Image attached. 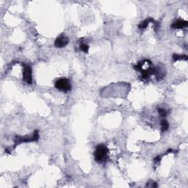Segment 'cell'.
<instances>
[{"instance_id":"6da1fadb","label":"cell","mask_w":188,"mask_h":188,"mask_svg":"<svg viewBox=\"0 0 188 188\" xmlns=\"http://www.w3.org/2000/svg\"><path fill=\"white\" fill-rule=\"evenodd\" d=\"M109 150L107 147L104 144L97 145L94 151V159L98 163H103L106 162L108 159Z\"/></svg>"},{"instance_id":"7a4b0ae2","label":"cell","mask_w":188,"mask_h":188,"mask_svg":"<svg viewBox=\"0 0 188 188\" xmlns=\"http://www.w3.org/2000/svg\"><path fill=\"white\" fill-rule=\"evenodd\" d=\"M55 88L59 91L65 92L70 91L72 90V85H71L70 80L66 78H61L60 80H57L55 84Z\"/></svg>"},{"instance_id":"3957f363","label":"cell","mask_w":188,"mask_h":188,"mask_svg":"<svg viewBox=\"0 0 188 188\" xmlns=\"http://www.w3.org/2000/svg\"><path fill=\"white\" fill-rule=\"evenodd\" d=\"M39 138V134H38V131H35L32 137H19V136H16V140H15V146L17 145L20 144L22 143H27V142H32V141H38Z\"/></svg>"},{"instance_id":"277c9868","label":"cell","mask_w":188,"mask_h":188,"mask_svg":"<svg viewBox=\"0 0 188 188\" xmlns=\"http://www.w3.org/2000/svg\"><path fill=\"white\" fill-rule=\"evenodd\" d=\"M32 68L28 65H24L23 69V80L29 85L32 83Z\"/></svg>"},{"instance_id":"5b68a950","label":"cell","mask_w":188,"mask_h":188,"mask_svg":"<svg viewBox=\"0 0 188 188\" xmlns=\"http://www.w3.org/2000/svg\"><path fill=\"white\" fill-rule=\"evenodd\" d=\"M69 42L68 38L67 37L66 35L61 34L58 37L56 38L55 41V46L57 48H63L66 47L68 45Z\"/></svg>"},{"instance_id":"8992f818","label":"cell","mask_w":188,"mask_h":188,"mask_svg":"<svg viewBox=\"0 0 188 188\" xmlns=\"http://www.w3.org/2000/svg\"><path fill=\"white\" fill-rule=\"evenodd\" d=\"M187 26V22L185 20H181V19H179V20H176V22H174L172 24L171 27L173 29H182L185 28Z\"/></svg>"},{"instance_id":"52a82bcc","label":"cell","mask_w":188,"mask_h":188,"mask_svg":"<svg viewBox=\"0 0 188 188\" xmlns=\"http://www.w3.org/2000/svg\"><path fill=\"white\" fill-rule=\"evenodd\" d=\"M150 22H154V19H152L151 18H147V19H145L144 21H143V22H142L141 24H139V26H138V27H139V29L140 30H144V29H145L147 27V26L149 25V24Z\"/></svg>"},{"instance_id":"ba28073f","label":"cell","mask_w":188,"mask_h":188,"mask_svg":"<svg viewBox=\"0 0 188 188\" xmlns=\"http://www.w3.org/2000/svg\"><path fill=\"white\" fill-rule=\"evenodd\" d=\"M169 128V124L166 120L163 119L161 121V129H162V132H166Z\"/></svg>"},{"instance_id":"9c48e42d","label":"cell","mask_w":188,"mask_h":188,"mask_svg":"<svg viewBox=\"0 0 188 188\" xmlns=\"http://www.w3.org/2000/svg\"><path fill=\"white\" fill-rule=\"evenodd\" d=\"M173 59H174V61L176 60H187V55H176V54H174L173 55Z\"/></svg>"},{"instance_id":"30bf717a","label":"cell","mask_w":188,"mask_h":188,"mask_svg":"<svg viewBox=\"0 0 188 188\" xmlns=\"http://www.w3.org/2000/svg\"><path fill=\"white\" fill-rule=\"evenodd\" d=\"M80 50L82 51H83V52L88 53V50H89V46L87 45L86 43H81V45H80Z\"/></svg>"},{"instance_id":"8fae6325","label":"cell","mask_w":188,"mask_h":188,"mask_svg":"<svg viewBox=\"0 0 188 188\" xmlns=\"http://www.w3.org/2000/svg\"><path fill=\"white\" fill-rule=\"evenodd\" d=\"M158 112H159V114L160 115V116L163 117V118L167 116L166 110L163 108H158Z\"/></svg>"}]
</instances>
